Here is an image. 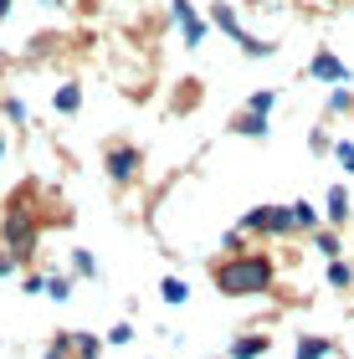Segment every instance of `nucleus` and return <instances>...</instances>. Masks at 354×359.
I'll use <instances>...</instances> for the list:
<instances>
[{"mask_svg":"<svg viewBox=\"0 0 354 359\" xmlns=\"http://www.w3.org/2000/svg\"><path fill=\"white\" fill-rule=\"evenodd\" d=\"M293 354H298V359H329V354H334V339H324V334H303Z\"/></svg>","mask_w":354,"mask_h":359,"instance_id":"obj_11","label":"nucleus"},{"mask_svg":"<svg viewBox=\"0 0 354 359\" xmlns=\"http://www.w3.org/2000/svg\"><path fill=\"white\" fill-rule=\"evenodd\" d=\"M57 344L67 349L72 359H103V339L88 334V329H72V334H57Z\"/></svg>","mask_w":354,"mask_h":359,"instance_id":"obj_7","label":"nucleus"},{"mask_svg":"<svg viewBox=\"0 0 354 359\" xmlns=\"http://www.w3.org/2000/svg\"><path fill=\"white\" fill-rule=\"evenodd\" d=\"M272 349V339L267 334H236L231 339V349H226V359H262Z\"/></svg>","mask_w":354,"mask_h":359,"instance_id":"obj_9","label":"nucleus"},{"mask_svg":"<svg viewBox=\"0 0 354 359\" xmlns=\"http://www.w3.org/2000/svg\"><path fill=\"white\" fill-rule=\"evenodd\" d=\"M41 359H72V354H67V349H62V344H57V339H52V349H46Z\"/></svg>","mask_w":354,"mask_h":359,"instance_id":"obj_27","label":"nucleus"},{"mask_svg":"<svg viewBox=\"0 0 354 359\" xmlns=\"http://www.w3.org/2000/svg\"><path fill=\"white\" fill-rule=\"evenodd\" d=\"M6 118L11 123H26V103H21V97H11V103H6Z\"/></svg>","mask_w":354,"mask_h":359,"instance_id":"obj_25","label":"nucleus"},{"mask_svg":"<svg viewBox=\"0 0 354 359\" xmlns=\"http://www.w3.org/2000/svg\"><path fill=\"white\" fill-rule=\"evenodd\" d=\"M159 298H165L170 308H180L190 298V283H185V277H159Z\"/></svg>","mask_w":354,"mask_h":359,"instance_id":"obj_14","label":"nucleus"},{"mask_svg":"<svg viewBox=\"0 0 354 359\" xmlns=\"http://www.w3.org/2000/svg\"><path fill=\"white\" fill-rule=\"evenodd\" d=\"M211 15H216V26L226 31L231 41H241V46H247L252 57H267V52H272V41H257V36H247V31H241V21H236V11L226 6V0H216V6H211Z\"/></svg>","mask_w":354,"mask_h":359,"instance_id":"obj_4","label":"nucleus"},{"mask_svg":"<svg viewBox=\"0 0 354 359\" xmlns=\"http://www.w3.org/2000/svg\"><path fill=\"white\" fill-rule=\"evenodd\" d=\"M334 159L344 165V175H354V144L344 139V144H334Z\"/></svg>","mask_w":354,"mask_h":359,"instance_id":"obj_22","label":"nucleus"},{"mask_svg":"<svg viewBox=\"0 0 354 359\" xmlns=\"http://www.w3.org/2000/svg\"><path fill=\"white\" fill-rule=\"evenodd\" d=\"M247 108H252V113H267V108H278V93H272V88L252 93V97H247Z\"/></svg>","mask_w":354,"mask_h":359,"instance_id":"obj_20","label":"nucleus"},{"mask_svg":"<svg viewBox=\"0 0 354 359\" xmlns=\"http://www.w3.org/2000/svg\"><path fill=\"white\" fill-rule=\"evenodd\" d=\"M175 21H180V31H185V41L190 46H200L205 36H211V26H205V15H196V6H190V0H175Z\"/></svg>","mask_w":354,"mask_h":359,"instance_id":"obj_8","label":"nucleus"},{"mask_svg":"<svg viewBox=\"0 0 354 359\" xmlns=\"http://www.w3.org/2000/svg\"><path fill=\"white\" fill-rule=\"evenodd\" d=\"M46 292H52L57 303H67V298H72V277H62V272H46Z\"/></svg>","mask_w":354,"mask_h":359,"instance_id":"obj_18","label":"nucleus"},{"mask_svg":"<svg viewBox=\"0 0 354 359\" xmlns=\"http://www.w3.org/2000/svg\"><path fill=\"white\" fill-rule=\"evenodd\" d=\"M134 339V323H114V329L103 334V344H128Z\"/></svg>","mask_w":354,"mask_h":359,"instance_id":"obj_21","label":"nucleus"},{"mask_svg":"<svg viewBox=\"0 0 354 359\" xmlns=\"http://www.w3.org/2000/svg\"><path fill=\"white\" fill-rule=\"evenodd\" d=\"M216 287L226 292V298H257V292H272L278 283V267H272L267 252H241V257H221L211 267Z\"/></svg>","mask_w":354,"mask_h":359,"instance_id":"obj_1","label":"nucleus"},{"mask_svg":"<svg viewBox=\"0 0 354 359\" xmlns=\"http://www.w3.org/2000/svg\"><path fill=\"white\" fill-rule=\"evenodd\" d=\"M313 247L324 252L329 262H339V236H334V231H313Z\"/></svg>","mask_w":354,"mask_h":359,"instance_id":"obj_19","label":"nucleus"},{"mask_svg":"<svg viewBox=\"0 0 354 359\" xmlns=\"http://www.w3.org/2000/svg\"><path fill=\"white\" fill-rule=\"evenodd\" d=\"M0 159H6V139H0Z\"/></svg>","mask_w":354,"mask_h":359,"instance_id":"obj_29","label":"nucleus"},{"mask_svg":"<svg viewBox=\"0 0 354 359\" xmlns=\"http://www.w3.org/2000/svg\"><path fill=\"white\" fill-rule=\"evenodd\" d=\"M36 247H41L36 210H31L26 201H11L6 205V221H0V252H11L15 262H26V257H36Z\"/></svg>","mask_w":354,"mask_h":359,"instance_id":"obj_2","label":"nucleus"},{"mask_svg":"<svg viewBox=\"0 0 354 359\" xmlns=\"http://www.w3.org/2000/svg\"><path fill=\"white\" fill-rule=\"evenodd\" d=\"M15 267H21V262H15V257H11V252H0V277H11Z\"/></svg>","mask_w":354,"mask_h":359,"instance_id":"obj_26","label":"nucleus"},{"mask_svg":"<svg viewBox=\"0 0 354 359\" xmlns=\"http://www.w3.org/2000/svg\"><path fill=\"white\" fill-rule=\"evenodd\" d=\"M329 287H339V292L354 287V267L344 262V257H339V262H329Z\"/></svg>","mask_w":354,"mask_h":359,"instance_id":"obj_17","label":"nucleus"},{"mask_svg":"<svg viewBox=\"0 0 354 359\" xmlns=\"http://www.w3.org/2000/svg\"><path fill=\"white\" fill-rule=\"evenodd\" d=\"M349 103H354V93H349V88H334V97H329V113H344Z\"/></svg>","mask_w":354,"mask_h":359,"instance_id":"obj_24","label":"nucleus"},{"mask_svg":"<svg viewBox=\"0 0 354 359\" xmlns=\"http://www.w3.org/2000/svg\"><path fill=\"white\" fill-rule=\"evenodd\" d=\"M67 262H72V272L83 277V283H98V257H93L88 247H72V257H67Z\"/></svg>","mask_w":354,"mask_h":359,"instance_id":"obj_12","label":"nucleus"},{"mask_svg":"<svg viewBox=\"0 0 354 359\" xmlns=\"http://www.w3.org/2000/svg\"><path fill=\"white\" fill-rule=\"evenodd\" d=\"M139 165H144V154L134 144H114V149H108V180H118V185H128V180L139 175Z\"/></svg>","mask_w":354,"mask_h":359,"instance_id":"obj_5","label":"nucleus"},{"mask_svg":"<svg viewBox=\"0 0 354 359\" xmlns=\"http://www.w3.org/2000/svg\"><path fill=\"white\" fill-rule=\"evenodd\" d=\"M324 210H329V221H334V226L349 221V190H344V185H334V190H329V201H324Z\"/></svg>","mask_w":354,"mask_h":359,"instance_id":"obj_15","label":"nucleus"},{"mask_svg":"<svg viewBox=\"0 0 354 359\" xmlns=\"http://www.w3.org/2000/svg\"><path fill=\"white\" fill-rule=\"evenodd\" d=\"M293 221H298V231H324V226H318V210L308 201H293Z\"/></svg>","mask_w":354,"mask_h":359,"instance_id":"obj_16","label":"nucleus"},{"mask_svg":"<svg viewBox=\"0 0 354 359\" xmlns=\"http://www.w3.org/2000/svg\"><path fill=\"white\" fill-rule=\"evenodd\" d=\"M6 15H11V0H0V21H6Z\"/></svg>","mask_w":354,"mask_h":359,"instance_id":"obj_28","label":"nucleus"},{"mask_svg":"<svg viewBox=\"0 0 354 359\" xmlns=\"http://www.w3.org/2000/svg\"><path fill=\"white\" fill-rule=\"evenodd\" d=\"M308 77H318V83H334V88H339V83H349V67L329 52V46H318L313 62H308Z\"/></svg>","mask_w":354,"mask_h":359,"instance_id":"obj_6","label":"nucleus"},{"mask_svg":"<svg viewBox=\"0 0 354 359\" xmlns=\"http://www.w3.org/2000/svg\"><path fill=\"white\" fill-rule=\"evenodd\" d=\"M241 231L247 236H293L298 221H293V205H257L241 216Z\"/></svg>","mask_w":354,"mask_h":359,"instance_id":"obj_3","label":"nucleus"},{"mask_svg":"<svg viewBox=\"0 0 354 359\" xmlns=\"http://www.w3.org/2000/svg\"><path fill=\"white\" fill-rule=\"evenodd\" d=\"M52 108H57V113H67V118H72V113L83 108V88H77V83H62V88H57V97H52Z\"/></svg>","mask_w":354,"mask_h":359,"instance_id":"obj_13","label":"nucleus"},{"mask_svg":"<svg viewBox=\"0 0 354 359\" xmlns=\"http://www.w3.org/2000/svg\"><path fill=\"white\" fill-rule=\"evenodd\" d=\"M231 134H247V139H262L267 134V113H252V108H241L236 118H231Z\"/></svg>","mask_w":354,"mask_h":359,"instance_id":"obj_10","label":"nucleus"},{"mask_svg":"<svg viewBox=\"0 0 354 359\" xmlns=\"http://www.w3.org/2000/svg\"><path fill=\"white\" fill-rule=\"evenodd\" d=\"M21 287L31 292V298H36V292H46V272H26V277H21Z\"/></svg>","mask_w":354,"mask_h":359,"instance_id":"obj_23","label":"nucleus"}]
</instances>
